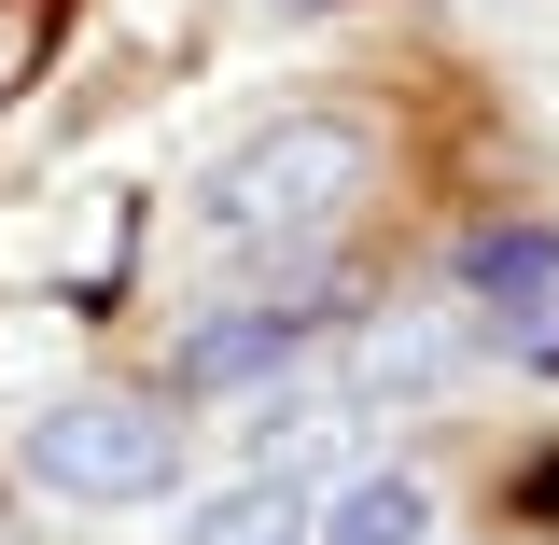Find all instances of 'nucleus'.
Listing matches in <instances>:
<instances>
[{"label":"nucleus","mask_w":559,"mask_h":545,"mask_svg":"<svg viewBox=\"0 0 559 545\" xmlns=\"http://www.w3.org/2000/svg\"><path fill=\"white\" fill-rule=\"evenodd\" d=\"M349 197H378V140L349 127V112H280V127H252L197 182L210 238H238V252H294V238L349 224Z\"/></svg>","instance_id":"f257e3e1"},{"label":"nucleus","mask_w":559,"mask_h":545,"mask_svg":"<svg viewBox=\"0 0 559 545\" xmlns=\"http://www.w3.org/2000/svg\"><path fill=\"white\" fill-rule=\"evenodd\" d=\"M14 462L57 503H154L182 476V419H168V392H57L14 434Z\"/></svg>","instance_id":"f03ea898"},{"label":"nucleus","mask_w":559,"mask_h":545,"mask_svg":"<svg viewBox=\"0 0 559 545\" xmlns=\"http://www.w3.org/2000/svg\"><path fill=\"white\" fill-rule=\"evenodd\" d=\"M448 378H462V336H448L433 308H392V322H364V336H349L336 406H349V419H406V406H433Z\"/></svg>","instance_id":"7ed1b4c3"},{"label":"nucleus","mask_w":559,"mask_h":545,"mask_svg":"<svg viewBox=\"0 0 559 545\" xmlns=\"http://www.w3.org/2000/svg\"><path fill=\"white\" fill-rule=\"evenodd\" d=\"M322 308H238V322H197L182 364H168V392H224V378H252V364H294Z\"/></svg>","instance_id":"20e7f679"},{"label":"nucleus","mask_w":559,"mask_h":545,"mask_svg":"<svg viewBox=\"0 0 559 545\" xmlns=\"http://www.w3.org/2000/svg\"><path fill=\"white\" fill-rule=\"evenodd\" d=\"M182 545H308V489L252 462L238 489H210L197 518H182Z\"/></svg>","instance_id":"39448f33"},{"label":"nucleus","mask_w":559,"mask_h":545,"mask_svg":"<svg viewBox=\"0 0 559 545\" xmlns=\"http://www.w3.org/2000/svg\"><path fill=\"white\" fill-rule=\"evenodd\" d=\"M308 545H433V489L419 476H349L322 518H308Z\"/></svg>","instance_id":"423d86ee"},{"label":"nucleus","mask_w":559,"mask_h":545,"mask_svg":"<svg viewBox=\"0 0 559 545\" xmlns=\"http://www.w3.org/2000/svg\"><path fill=\"white\" fill-rule=\"evenodd\" d=\"M462 280H476V308H532V294L559 280V224H476Z\"/></svg>","instance_id":"0eeeda50"},{"label":"nucleus","mask_w":559,"mask_h":545,"mask_svg":"<svg viewBox=\"0 0 559 545\" xmlns=\"http://www.w3.org/2000/svg\"><path fill=\"white\" fill-rule=\"evenodd\" d=\"M532 503H546V518H559V462H546V476H532Z\"/></svg>","instance_id":"6e6552de"},{"label":"nucleus","mask_w":559,"mask_h":545,"mask_svg":"<svg viewBox=\"0 0 559 545\" xmlns=\"http://www.w3.org/2000/svg\"><path fill=\"white\" fill-rule=\"evenodd\" d=\"M0 545H14V532H0Z\"/></svg>","instance_id":"1a4fd4ad"}]
</instances>
